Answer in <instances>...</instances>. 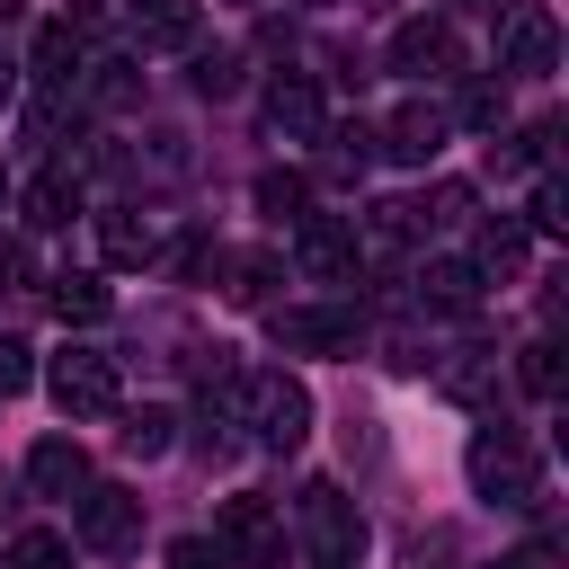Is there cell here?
<instances>
[{
  "label": "cell",
  "instance_id": "1",
  "mask_svg": "<svg viewBox=\"0 0 569 569\" xmlns=\"http://www.w3.org/2000/svg\"><path fill=\"white\" fill-rule=\"evenodd\" d=\"M231 418L267 445V453H293L302 436H311V391L293 382V373H240V391H231Z\"/></svg>",
  "mask_w": 569,
  "mask_h": 569
},
{
  "label": "cell",
  "instance_id": "2",
  "mask_svg": "<svg viewBox=\"0 0 569 569\" xmlns=\"http://www.w3.org/2000/svg\"><path fill=\"white\" fill-rule=\"evenodd\" d=\"M462 471H471V489H480L489 507H533V498H542V462H533V445H525L516 427H480L471 453H462Z\"/></svg>",
  "mask_w": 569,
  "mask_h": 569
},
{
  "label": "cell",
  "instance_id": "3",
  "mask_svg": "<svg viewBox=\"0 0 569 569\" xmlns=\"http://www.w3.org/2000/svg\"><path fill=\"white\" fill-rule=\"evenodd\" d=\"M560 62V27L542 0H507L498 9V80H542Z\"/></svg>",
  "mask_w": 569,
  "mask_h": 569
},
{
  "label": "cell",
  "instance_id": "4",
  "mask_svg": "<svg viewBox=\"0 0 569 569\" xmlns=\"http://www.w3.org/2000/svg\"><path fill=\"white\" fill-rule=\"evenodd\" d=\"M44 382H53L62 418H116V356H98V347H62Z\"/></svg>",
  "mask_w": 569,
  "mask_h": 569
},
{
  "label": "cell",
  "instance_id": "5",
  "mask_svg": "<svg viewBox=\"0 0 569 569\" xmlns=\"http://www.w3.org/2000/svg\"><path fill=\"white\" fill-rule=\"evenodd\" d=\"M293 267L320 276V284H356V267H365L356 222H338V213H302V222H293Z\"/></svg>",
  "mask_w": 569,
  "mask_h": 569
},
{
  "label": "cell",
  "instance_id": "6",
  "mask_svg": "<svg viewBox=\"0 0 569 569\" xmlns=\"http://www.w3.org/2000/svg\"><path fill=\"white\" fill-rule=\"evenodd\" d=\"M258 116H267V133H276V142H320V133H329V107H320V80H302V71H284V80H267V98H258Z\"/></svg>",
  "mask_w": 569,
  "mask_h": 569
},
{
  "label": "cell",
  "instance_id": "7",
  "mask_svg": "<svg viewBox=\"0 0 569 569\" xmlns=\"http://www.w3.org/2000/svg\"><path fill=\"white\" fill-rule=\"evenodd\" d=\"M213 542H222L231 560L267 569V560L284 551V525H276V507H267V498H222V516H213Z\"/></svg>",
  "mask_w": 569,
  "mask_h": 569
},
{
  "label": "cell",
  "instance_id": "8",
  "mask_svg": "<svg viewBox=\"0 0 569 569\" xmlns=\"http://www.w3.org/2000/svg\"><path fill=\"white\" fill-rule=\"evenodd\" d=\"M302 525H311V542H320V569H347V560L365 551V525H356V507H347L329 480L302 489Z\"/></svg>",
  "mask_w": 569,
  "mask_h": 569
},
{
  "label": "cell",
  "instance_id": "9",
  "mask_svg": "<svg viewBox=\"0 0 569 569\" xmlns=\"http://www.w3.org/2000/svg\"><path fill=\"white\" fill-rule=\"evenodd\" d=\"M453 62H462V44H453L445 18H400V36H391V71L400 80H445Z\"/></svg>",
  "mask_w": 569,
  "mask_h": 569
},
{
  "label": "cell",
  "instance_id": "10",
  "mask_svg": "<svg viewBox=\"0 0 569 569\" xmlns=\"http://www.w3.org/2000/svg\"><path fill=\"white\" fill-rule=\"evenodd\" d=\"M267 329H276L284 356H347V347H356V311H338V302H320V311H276Z\"/></svg>",
  "mask_w": 569,
  "mask_h": 569
},
{
  "label": "cell",
  "instance_id": "11",
  "mask_svg": "<svg viewBox=\"0 0 569 569\" xmlns=\"http://www.w3.org/2000/svg\"><path fill=\"white\" fill-rule=\"evenodd\" d=\"M445 133H453V116H445V107H427V98H409V107H400V116H391V124H382L373 142H382L391 160H409V169H427V160L445 151Z\"/></svg>",
  "mask_w": 569,
  "mask_h": 569
},
{
  "label": "cell",
  "instance_id": "12",
  "mask_svg": "<svg viewBox=\"0 0 569 569\" xmlns=\"http://www.w3.org/2000/svg\"><path fill=\"white\" fill-rule=\"evenodd\" d=\"M142 533V498L133 489H80V542L89 551H124Z\"/></svg>",
  "mask_w": 569,
  "mask_h": 569
},
{
  "label": "cell",
  "instance_id": "13",
  "mask_svg": "<svg viewBox=\"0 0 569 569\" xmlns=\"http://www.w3.org/2000/svg\"><path fill=\"white\" fill-rule=\"evenodd\" d=\"M124 27H133V44H142V53H178V44H196L204 0H133V9H124Z\"/></svg>",
  "mask_w": 569,
  "mask_h": 569
},
{
  "label": "cell",
  "instance_id": "14",
  "mask_svg": "<svg viewBox=\"0 0 569 569\" xmlns=\"http://www.w3.org/2000/svg\"><path fill=\"white\" fill-rule=\"evenodd\" d=\"M27 489H44V498H80V489H89V453H80L71 436H44V445L27 453Z\"/></svg>",
  "mask_w": 569,
  "mask_h": 569
},
{
  "label": "cell",
  "instance_id": "15",
  "mask_svg": "<svg viewBox=\"0 0 569 569\" xmlns=\"http://www.w3.org/2000/svg\"><path fill=\"white\" fill-rule=\"evenodd\" d=\"M436 391H445V400H462V409H489V400H498V356H489V347L445 356V365H436Z\"/></svg>",
  "mask_w": 569,
  "mask_h": 569
},
{
  "label": "cell",
  "instance_id": "16",
  "mask_svg": "<svg viewBox=\"0 0 569 569\" xmlns=\"http://www.w3.org/2000/svg\"><path fill=\"white\" fill-rule=\"evenodd\" d=\"M27 71H36L44 89H71V80H80V27H71V18L36 27V44H27Z\"/></svg>",
  "mask_w": 569,
  "mask_h": 569
},
{
  "label": "cell",
  "instance_id": "17",
  "mask_svg": "<svg viewBox=\"0 0 569 569\" xmlns=\"http://www.w3.org/2000/svg\"><path fill=\"white\" fill-rule=\"evenodd\" d=\"M18 204H27V222H36V231H62V222L80 213V178H71V169H44V178H27V187H18Z\"/></svg>",
  "mask_w": 569,
  "mask_h": 569
},
{
  "label": "cell",
  "instance_id": "18",
  "mask_svg": "<svg viewBox=\"0 0 569 569\" xmlns=\"http://www.w3.org/2000/svg\"><path fill=\"white\" fill-rule=\"evenodd\" d=\"M98 249H107V267H151L160 258V231L142 213H98Z\"/></svg>",
  "mask_w": 569,
  "mask_h": 569
},
{
  "label": "cell",
  "instance_id": "19",
  "mask_svg": "<svg viewBox=\"0 0 569 569\" xmlns=\"http://www.w3.org/2000/svg\"><path fill=\"white\" fill-rule=\"evenodd\" d=\"M525 267V222H480V240H471V276L480 284H507Z\"/></svg>",
  "mask_w": 569,
  "mask_h": 569
},
{
  "label": "cell",
  "instance_id": "20",
  "mask_svg": "<svg viewBox=\"0 0 569 569\" xmlns=\"http://www.w3.org/2000/svg\"><path fill=\"white\" fill-rule=\"evenodd\" d=\"M418 302H436V311H471V302H480V276H471V258H436V267L418 276Z\"/></svg>",
  "mask_w": 569,
  "mask_h": 569
},
{
  "label": "cell",
  "instance_id": "21",
  "mask_svg": "<svg viewBox=\"0 0 569 569\" xmlns=\"http://www.w3.org/2000/svg\"><path fill=\"white\" fill-rule=\"evenodd\" d=\"M107 302H116L107 276H89V267H80V276H53V311H62V320H107Z\"/></svg>",
  "mask_w": 569,
  "mask_h": 569
},
{
  "label": "cell",
  "instance_id": "22",
  "mask_svg": "<svg viewBox=\"0 0 569 569\" xmlns=\"http://www.w3.org/2000/svg\"><path fill=\"white\" fill-rule=\"evenodd\" d=\"M169 427H178L169 409H133V418L116 427V445H124L133 462H160V453H169Z\"/></svg>",
  "mask_w": 569,
  "mask_h": 569
},
{
  "label": "cell",
  "instance_id": "23",
  "mask_svg": "<svg viewBox=\"0 0 569 569\" xmlns=\"http://www.w3.org/2000/svg\"><path fill=\"white\" fill-rule=\"evenodd\" d=\"M302 204H311V187H302L293 169H267V178H258V213H276V222H302Z\"/></svg>",
  "mask_w": 569,
  "mask_h": 569
},
{
  "label": "cell",
  "instance_id": "24",
  "mask_svg": "<svg viewBox=\"0 0 569 569\" xmlns=\"http://www.w3.org/2000/svg\"><path fill=\"white\" fill-rule=\"evenodd\" d=\"M9 569H71V542L44 533V525H27V533L9 542Z\"/></svg>",
  "mask_w": 569,
  "mask_h": 569
},
{
  "label": "cell",
  "instance_id": "25",
  "mask_svg": "<svg viewBox=\"0 0 569 569\" xmlns=\"http://www.w3.org/2000/svg\"><path fill=\"white\" fill-rule=\"evenodd\" d=\"M267 284H276V258L249 249V258H231V284H222V293H231V302H267Z\"/></svg>",
  "mask_w": 569,
  "mask_h": 569
},
{
  "label": "cell",
  "instance_id": "26",
  "mask_svg": "<svg viewBox=\"0 0 569 569\" xmlns=\"http://www.w3.org/2000/svg\"><path fill=\"white\" fill-rule=\"evenodd\" d=\"M365 160H373V124H338V133H329V169H338V178H356Z\"/></svg>",
  "mask_w": 569,
  "mask_h": 569
},
{
  "label": "cell",
  "instance_id": "27",
  "mask_svg": "<svg viewBox=\"0 0 569 569\" xmlns=\"http://www.w3.org/2000/svg\"><path fill=\"white\" fill-rule=\"evenodd\" d=\"M516 373H525V391H533V400H551V391H560V356H551V338H533V347L516 356Z\"/></svg>",
  "mask_w": 569,
  "mask_h": 569
},
{
  "label": "cell",
  "instance_id": "28",
  "mask_svg": "<svg viewBox=\"0 0 569 569\" xmlns=\"http://www.w3.org/2000/svg\"><path fill=\"white\" fill-rule=\"evenodd\" d=\"M169 569H231V551H222L213 533H178V542H169Z\"/></svg>",
  "mask_w": 569,
  "mask_h": 569
},
{
  "label": "cell",
  "instance_id": "29",
  "mask_svg": "<svg viewBox=\"0 0 569 569\" xmlns=\"http://www.w3.org/2000/svg\"><path fill=\"white\" fill-rule=\"evenodd\" d=\"M533 231H569V196H560V178H533V213H525Z\"/></svg>",
  "mask_w": 569,
  "mask_h": 569
},
{
  "label": "cell",
  "instance_id": "30",
  "mask_svg": "<svg viewBox=\"0 0 569 569\" xmlns=\"http://www.w3.org/2000/svg\"><path fill=\"white\" fill-rule=\"evenodd\" d=\"M498 116H507V89H489V80H480V89L462 98V124H471V133H498Z\"/></svg>",
  "mask_w": 569,
  "mask_h": 569
},
{
  "label": "cell",
  "instance_id": "31",
  "mask_svg": "<svg viewBox=\"0 0 569 569\" xmlns=\"http://www.w3.org/2000/svg\"><path fill=\"white\" fill-rule=\"evenodd\" d=\"M418 222H471V187H453V178H445V187L418 204Z\"/></svg>",
  "mask_w": 569,
  "mask_h": 569
},
{
  "label": "cell",
  "instance_id": "32",
  "mask_svg": "<svg viewBox=\"0 0 569 569\" xmlns=\"http://www.w3.org/2000/svg\"><path fill=\"white\" fill-rule=\"evenodd\" d=\"M27 382H36L27 347H18V338H0V400H9V391H27Z\"/></svg>",
  "mask_w": 569,
  "mask_h": 569
},
{
  "label": "cell",
  "instance_id": "33",
  "mask_svg": "<svg viewBox=\"0 0 569 569\" xmlns=\"http://www.w3.org/2000/svg\"><path fill=\"white\" fill-rule=\"evenodd\" d=\"M489 569H542V551H516V560H489Z\"/></svg>",
  "mask_w": 569,
  "mask_h": 569
},
{
  "label": "cell",
  "instance_id": "34",
  "mask_svg": "<svg viewBox=\"0 0 569 569\" xmlns=\"http://www.w3.org/2000/svg\"><path fill=\"white\" fill-rule=\"evenodd\" d=\"M9 98H18V80H9V62H0V116H9Z\"/></svg>",
  "mask_w": 569,
  "mask_h": 569
},
{
  "label": "cell",
  "instance_id": "35",
  "mask_svg": "<svg viewBox=\"0 0 569 569\" xmlns=\"http://www.w3.org/2000/svg\"><path fill=\"white\" fill-rule=\"evenodd\" d=\"M0 196H9V187H0Z\"/></svg>",
  "mask_w": 569,
  "mask_h": 569
}]
</instances>
